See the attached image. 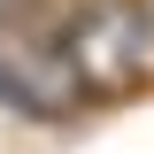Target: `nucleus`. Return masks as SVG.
<instances>
[{"label": "nucleus", "instance_id": "f257e3e1", "mask_svg": "<svg viewBox=\"0 0 154 154\" xmlns=\"http://www.w3.org/2000/svg\"><path fill=\"white\" fill-rule=\"evenodd\" d=\"M77 100H131L154 93V8L146 0H77L54 23Z\"/></svg>", "mask_w": 154, "mask_h": 154}, {"label": "nucleus", "instance_id": "f03ea898", "mask_svg": "<svg viewBox=\"0 0 154 154\" xmlns=\"http://www.w3.org/2000/svg\"><path fill=\"white\" fill-rule=\"evenodd\" d=\"M69 8H77V0H69Z\"/></svg>", "mask_w": 154, "mask_h": 154}, {"label": "nucleus", "instance_id": "7ed1b4c3", "mask_svg": "<svg viewBox=\"0 0 154 154\" xmlns=\"http://www.w3.org/2000/svg\"><path fill=\"white\" fill-rule=\"evenodd\" d=\"M146 8H154V0H146Z\"/></svg>", "mask_w": 154, "mask_h": 154}]
</instances>
